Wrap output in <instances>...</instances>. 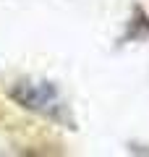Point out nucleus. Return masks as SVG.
<instances>
[{"label":"nucleus","mask_w":149,"mask_h":157,"mask_svg":"<svg viewBox=\"0 0 149 157\" xmlns=\"http://www.w3.org/2000/svg\"><path fill=\"white\" fill-rule=\"evenodd\" d=\"M11 97L21 107L34 113H42L47 118H60L63 115V100L50 84H37V81H18L11 89Z\"/></svg>","instance_id":"1"}]
</instances>
